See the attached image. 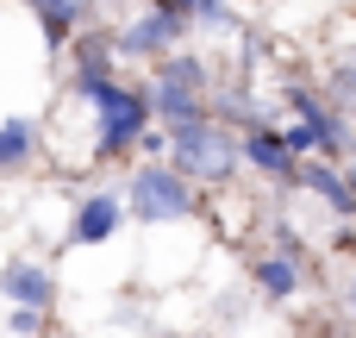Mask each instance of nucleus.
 <instances>
[{"label":"nucleus","mask_w":356,"mask_h":338,"mask_svg":"<svg viewBox=\"0 0 356 338\" xmlns=\"http://www.w3.org/2000/svg\"><path fill=\"white\" fill-rule=\"evenodd\" d=\"M119 220H125V194L119 188H94V194H81V207L69 220V245H106L119 232Z\"/></svg>","instance_id":"obj_7"},{"label":"nucleus","mask_w":356,"mask_h":338,"mask_svg":"<svg viewBox=\"0 0 356 338\" xmlns=\"http://www.w3.org/2000/svg\"><path fill=\"white\" fill-rule=\"evenodd\" d=\"M257 289L269 295V301H288V295H300V263L294 257H257Z\"/></svg>","instance_id":"obj_12"},{"label":"nucleus","mask_w":356,"mask_h":338,"mask_svg":"<svg viewBox=\"0 0 356 338\" xmlns=\"http://www.w3.org/2000/svg\"><path fill=\"white\" fill-rule=\"evenodd\" d=\"M238 144H244V163H250V169H263V176H275V182H294V188H300V157L282 144V132H275V125H244V138H238Z\"/></svg>","instance_id":"obj_9"},{"label":"nucleus","mask_w":356,"mask_h":338,"mask_svg":"<svg viewBox=\"0 0 356 338\" xmlns=\"http://www.w3.org/2000/svg\"><path fill=\"white\" fill-rule=\"evenodd\" d=\"M332 107H338V113H356V69L350 63L332 69Z\"/></svg>","instance_id":"obj_15"},{"label":"nucleus","mask_w":356,"mask_h":338,"mask_svg":"<svg viewBox=\"0 0 356 338\" xmlns=\"http://www.w3.org/2000/svg\"><path fill=\"white\" fill-rule=\"evenodd\" d=\"M94 0H31L38 25H44V50H69L75 44V25L88 19Z\"/></svg>","instance_id":"obj_11"},{"label":"nucleus","mask_w":356,"mask_h":338,"mask_svg":"<svg viewBox=\"0 0 356 338\" xmlns=\"http://www.w3.org/2000/svg\"><path fill=\"white\" fill-rule=\"evenodd\" d=\"M163 6H175L181 19H200V25H219L225 19V0H163Z\"/></svg>","instance_id":"obj_14"},{"label":"nucleus","mask_w":356,"mask_h":338,"mask_svg":"<svg viewBox=\"0 0 356 338\" xmlns=\"http://www.w3.org/2000/svg\"><path fill=\"white\" fill-rule=\"evenodd\" d=\"M207 63L194 56V50H169L163 63H156V82H150V113H156V125H194V119H213V107H207Z\"/></svg>","instance_id":"obj_2"},{"label":"nucleus","mask_w":356,"mask_h":338,"mask_svg":"<svg viewBox=\"0 0 356 338\" xmlns=\"http://www.w3.org/2000/svg\"><path fill=\"white\" fill-rule=\"evenodd\" d=\"M38 320H44L38 307H13V332H19V338H31V332H38Z\"/></svg>","instance_id":"obj_16"},{"label":"nucleus","mask_w":356,"mask_h":338,"mask_svg":"<svg viewBox=\"0 0 356 338\" xmlns=\"http://www.w3.org/2000/svg\"><path fill=\"white\" fill-rule=\"evenodd\" d=\"M244 132H232L225 119H194L169 132V169H181L188 182H232L244 163Z\"/></svg>","instance_id":"obj_1"},{"label":"nucleus","mask_w":356,"mask_h":338,"mask_svg":"<svg viewBox=\"0 0 356 338\" xmlns=\"http://www.w3.org/2000/svg\"><path fill=\"white\" fill-rule=\"evenodd\" d=\"M300 188H313L332 213L356 220V188H350V169H338L332 157H300Z\"/></svg>","instance_id":"obj_10"},{"label":"nucleus","mask_w":356,"mask_h":338,"mask_svg":"<svg viewBox=\"0 0 356 338\" xmlns=\"http://www.w3.org/2000/svg\"><path fill=\"white\" fill-rule=\"evenodd\" d=\"M344 307H350V320H356V276H350V289H344Z\"/></svg>","instance_id":"obj_17"},{"label":"nucleus","mask_w":356,"mask_h":338,"mask_svg":"<svg viewBox=\"0 0 356 338\" xmlns=\"http://www.w3.org/2000/svg\"><path fill=\"white\" fill-rule=\"evenodd\" d=\"M288 107H294V119H307V125L319 132V144H325V157H332V163L350 151V125H344V113H338L332 100H319L307 82H288Z\"/></svg>","instance_id":"obj_6"},{"label":"nucleus","mask_w":356,"mask_h":338,"mask_svg":"<svg viewBox=\"0 0 356 338\" xmlns=\"http://www.w3.org/2000/svg\"><path fill=\"white\" fill-rule=\"evenodd\" d=\"M125 207H131L144 226H181V220H194L200 194H194V182H188L181 169H169V163H144V169L125 182Z\"/></svg>","instance_id":"obj_4"},{"label":"nucleus","mask_w":356,"mask_h":338,"mask_svg":"<svg viewBox=\"0 0 356 338\" xmlns=\"http://www.w3.org/2000/svg\"><path fill=\"white\" fill-rule=\"evenodd\" d=\"M0 295H6L13 307L50 314V307H56V276H50L44 263H31V257H13V263H0Z\"/></svg>","instance_id":"obj_8"},{"label":"nucleus","mask_w":356,"mask_h":338,"mask_svg":"<svg viewBox=\"0 0 356 338\" xmlns=\"http://www.w3.org/2000/svg\"><path fill=\"white\" fill-rule=\"evenodd\" d=\"M188 25L194 19H181L175 6H163V0H150V13H138L125 31H113V44H119V56H169L175 50V38H188Z\"/></svg>","instance_id":"obj_5"},{"label":"nucleus","mask_w":356,"mask_h":338,"mask_svg":"<svg viewBox=\"0 0 356 338\" xmlns=\"http://www.w3.org/2000/svg\"><path fill=\"white\" fill-rule=\"evenodd\" d=\"M38 151V125L31 119H0V169H19Z\"/></svg>","instance_id":"obj_13"},{"label":"nucleus","mask_w":356,"mask_h":338,"mask_svg":"<svg viewBox=\"0 0 356 338\" xmlns=\"http://www.w3.org/2000/svg\"><path fill=\"white\" fill-rule=\"evenodd\" d=\"M88 107H94V157H119V151H131L144 132H150V88H125V82H100L94 94H88Z\"/></svg>","instance_id":"obj_3"}]
</instances>
